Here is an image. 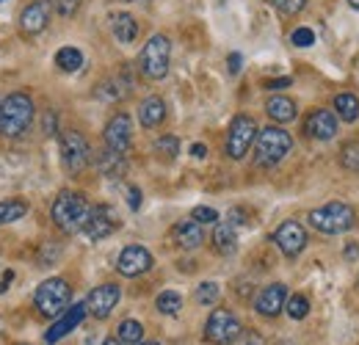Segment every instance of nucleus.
Listing matches in <instances>:
<instances>
[{"label":"nucleus","instance_id":"1","mask_svg":"<svg viewBox=\"0 0 359 345\" xmlns=\"http://www.w3.org/2000/svg\"><path fill=\"white\" fill-rule=\"evenodd\" d=\"M91 213L89 199L78 191H61L50 208V218L53 224L64 232V235H75V232H83V224Z\"/></svg>","mask_w":359,"mask_h":345},{"label":"nucleus","instance_id":"2","mask_svg":"<svg viewBox=\"0 0 359 345\" xmlns=\"http://www.w3.org/2000/svg\"><path fill=\"white\" fill-rule=\"evenodd\" d=\"M34 122V100L25 91H14L0 102V135L22 138Z\"/></svg>","mask_w":359,"mask_h":345},{"label":"nucleus","instance_id":"3","mask_svg":"<svg viewBox=\"0 0 359 345\" xmlns=\"http://www.w3.org/2000/svg\"><path fill=\"white\" fill-rule=\"evenodd\" d=\"M290 149H293V135L285 128L271 125V128L257 130V138H255V163L271 169V166L282 163L290 155Z\"/></svg>","mask_w":359,"mask_h":345},{"label":"nucleus","instance_id":"4","mask_svg":"<svg viewBox=\"0 0 359 345\" xmlns=\"http://www.w3.org/2000/svg\"><path fill=\"white\" fill-rule=\"evenodd\" d=\"M310 226L318 229L320 235H343L348 232L354 224H357V216H354V208L346 205V202H329V205H320L310 210Z\"/></svg>","mask_w":359,"mask_h":345},{"label":"nucleus","instance_id":"5","mask_svg":"<svg viewBox=\"0 0 359 345\" xmlns=\"http://www.w3.org/2000/svg\"><path fill=\"white\" fill-rule=\"evenodd\" d=\"M169 64H172V42L163 34L149 36V42L144 44L141 55H138V69L147 81H163L169 75Z\"/></svg>","mask_w":359,"mask_h":345},{"label":"nucleus","instance_id":"6","mask_svg":"<svg viewBox=\"0 0 359 345\" xmlns=\"http://www.w3.org/2000/svg\"><path fill=\"white\" fill-rule=\"evenodd\" d=\"M69 299H72V288L67 285V279H45L39 288H36V296H34V304L39 309V315L45 318H58L67 306H69Z\"/></svg>","mask_w":359,"mask_h":345},{"label":"nucleus","instance_id":"7","mask_svg":"<svg viewBox=\"0 0 359 345\" xmlns=\"http://www.w3.org/2000/svg\"><path fill=\"white\" fill-rule=\"evenodd\" d=\"M243 337V326L235 312L213 309L205 320V340L210 345H232Z\"/></svg>","mask_w":359,"mask_h":345},{"label":"nucleus","instance_id":"8","mask_svg":"<svg viewBox=\"0 0 359 345\" xmlns=\"http://www.w3.org/2000/svg\"><path fill=\"white\" fill-rule=\"evenodd\" d=\"M61 163L69 174H81L91 163V147L83 133L67 130L61 135Z\"/></svg>","mask_w":359,"mask_h":345},{"label":"nucleus","instance_id":"9","mask_svg":"<svg viewBox=\"0 0 359 345\" xmlns=\"http://www.w3.org/2000/svg\"><path fill=\"white\" fill-rule=\"evenodd\" d=\"M255 138H257V122L246 114H238L229 122V130H226V155L232 161H241L252 149Z\"/></svg>","mask_w":359,"mask_h":345},{"label":"nucleus","instance_id":"10","mask_svg":"<svg viewBox=\"0 0 359 345\" xmlns=\"http://www.w3.org/2000/svg\"><path fill=\"white\" fill-rule=\"evenodd\" d=\"M273 243L285 257H299L307 249V229L299 221H282L273 232Z\"/></svg>","mask_w":359,"mask_h":345},{"label":"nucleus","instance_id":"11","mask_svg":"<svg viewBox=\"0 0 359 345\" xmlns=\"http://www.w3.org/2000/svg\"><path fill=\"white\" fill-rule=\"evenodd\" d=\"M119 216H116V210L111 208V205H97V208H91L89 218H86V224H83V235L89 238V241H102V238H108V235H114L116 229H119Z\"/></svg>","mask_w":359,"mask_h":345},{"label":"nucleus","instance_id":"12","mask_svg":"<svg viewBox=\"0 0 359 345\" xmlns=\"http://www.w3.org/2000/svg\"><path fill=\"white\" fill-rule=\"evenodd\" d=\"M53 17V0H31L20 14V31L25 36H36L50 25Z\"/></svg>","mask_w":359,"mask_h":345},{"label":"nucleus","instance_id":"13","mask_svg":"<svg viewBox=\"0 0 359 345\" xmlns=\"http://www.w3.org/2000/svg\"><path fill=\"white\" fill-rule=\"evenodd\" d=\"M102 138H105V147H108V149L128 152V149H130V141H133V122H130V116H128L125 111L114 114V116L108 119V125H105Z\"/></svg>","mask_w":359,"mask_h":345},{"label":"nucleus","instance_id":"14","mask_svg":"<svg viewBox=\"0 0 359 345\" xmlns=\"http://www.w3.org/2000/svg\"><path fill=\"white\" fill-rule=\"evenodd\" d=\"M152 255H149V249H144V246H125L122 252H119V257H116V271L122 273V276H128V279H133V276H141V273H147L149 268H152Z\"/></svg>","mask_w":359,"mask_h":345},{"label":"nucleus","instance_id":"15","mask_svg":"<svg viewBox=\"0 0 359 345\" xmlns=\"http://www.w3.org/2000/svg\"><path fill=\"white\" fill-rule=\"evenodd\" d=\"M119 299H122L119 285L108 282V285H100V288H94V290H91L89 299H86V309H89V315H94L97 320H105V318L116 309Z\"/></svg>","mask_w":359,"mask_h":345},{"label":"nucleus","instance_id":"16","mask_svg":"<svg viewBox=\"0 0 359 345\" xmlns=\"http://www.w3.org/2000/svg\"><path fill=\"white\" fill-rule=\"evenodd\" d=\"M89 315V309H86V302L83 304H75V306H69V309H64L58 318H55V323L50 326V332L45 334V340L50 345L58 343V340H64L69 332H75L81 323H83V318Z\"/></svg>","mask_w":359,"mask_h":345},{"label":"nucleus","instance_id":"17","mask_svg":"<svg viewBox=\"0 0 359 345\" xmlns=\"http://www.w3.org/2000/svg\"><path fill=\"white\" fill-rule=\"evenodd\" d=\"M304 133L315 141H332L337 135V114L326 108H315L304 119Z\"/></svg>","mask_w":359,"mask_h":345},{"label":"nucleus","instance_id":"18","mask_svg":"<svg viewBox=\"0 0 359 345\" xmlns=\"http://www.w3.org/2000/svg\"><path fill=\"white\" fill-rule=\"evenodd\" d=\"M285 304H287V285L273 282V285L260 290V296H257V302H255V309H257V315H263V318H276V315L285 309Z\"/></svg>","mask_w":359,"mask_h":345},{"label":"nucleus","instance_id":"19","mask_svg":"<svg viewBox=\"0 0 359 345\" xmlns=\"http://www.w3.org/2000/svg\"><path fill=\"white\" fill-rule=\"evenodd\" d=\"M172 238H175V243H177L180 249L191 252V249H199V246L205 243V229H202L199 221L188 218V221H177V224H175Z\"/></svg>","mask_w":359,"mask_h":345},{"label":"nucleus","instance_id":"20","mask_svg":"<svg viewBox=\"0 0 359 345\" xmlns=\"http://www.w3.org/2000/svg\"><path fill=\"white\" fill-rule=\"evenodd\" d=\"M94 166L102 177H122L128 172V161H125V152H116V149H102L97 152L94 158Z\"/></svg>","mask_w":359,"mask_h":345},{"label":"nucleus","instance_id":"21","mask_svg":"<svg viewBox=\"0 0 359 345\" xmlns=\"http://www.w3.org/2000/svg\"><path fill=\"white\" fill-rule=\"evenodd\" d=\"M266 114L276 125H287V122H293L299 116V105L290 97H285V94H273L266 102Z\"/></svg>","mask_w":359,"mask_h":345},{"label":"nucleus","instance_id":"22","mask_svg":"<svg viewBox=\"0 0 359 345\" xmlns=\"http://www.w3.org/2000/svg\"><path fill=\"white\" fill-rule=\"evenodd\" d=\"M163 119H166V102L161 97L141 100V105H138V122H141V128L152 130L158 128Z\"/></svg>","mask_w":359,"mask_h":345},{"label":"nucleus","instance_id":"23","mask_svg":"<svg viewBox=\"0 0 359 345\" xmlns=\"http://www.w3.org/2000/svg\"><path fill=\"white\" fill-rule=\"evenodd\" d=\"M213 249L219 255H224V257L238 252V235H235V226L229 221H219L216 224V229H213Z\"/></svg>","mask_w":359,"mask_h":345},{"label":"nucleus","instance_id":"24","mask_svg":"<svg viewBox=\"0 0 359 345\" xmlns=\"http://www.w3.org/2000/svg\"><path fill=\"white\" fill-rule=\"evenodd\" d=\"M111 31H114V36L122 44H130V42H135V36H138V22H135L133 14L119 11V14L111 17Z\"/></svg>","mask_w":359,"mask_h":345},{"label":"nucleus","instance_id":"25","mask_svg":"<svg viewBox=\"0 0 359 345\" xmlns=\"http://www.w3.org/2000/svg\"><path fill=\"white\" fill-rule=\"evenodd\" d=\"M334 114H337V119H343V122H357L359 119V97L357 94H351V91H343V94H337L334 97Z\"/></svg>","mask_w":359,"mask_h":345},{"label":"nucleus","instance_id":"26","mask_svg":"<svg viewBox=\"0 0 359 345\" xmlns=\"http://www.w3.org/2000/svg\"><path fill=\"white\" fill-rule=\"evenodd\" d=\"M55 67L61 72H78L83 67V53L78 47H61L55 53Z\"/></svg>","mask_w":359,"mask_h":345},{"label":"nucleus","instance_id":"27","mask_svg":"<svg viewBox=\"0 0 359 345\" xmlns=\"http://www.w3.org/2000/svg\"><path fill=\"white\" fill-rule=\"evenodd\" d=\"M25 213H28V202H22V199H6V202H0V226H6L11 221H20Z\"/></svg>","mask_w":359,"mask_h":345},{"label":"nucleus","instance_id":"28","mask_svg":"<svg viewBox=\"0 0 359 345\" xmlns=\"http://www.w3.org/2000/svg\"><path fill=\"white\" fill-rule=\"evenodd\" d=\"M116 332H119L116 337H119V340H122L125 345H138V343H144V326H141L138 320H133V318L122 320Z\"/></svg>","mask_w":359,"mask_h":345},{"label":"nucleus","instance_id":"29","mask_svg":"<svg viewBox=\"0 0 359 345\" xmlns=\"http://www.w3.org/2000/svg\"><path fill=\"white\" fill-rule=\"evenodd\" d=\"M155 306H158L161 315H177L180 309H182V296H180L177 290H163L155 299Z\"/></svg>","mask_w":359,"mask_h":345},{"label":"nucleus","instance_id":"30","mask_svg":"<svg viewBox=\"0 0 359 345\" xmlns=\"http://www.w3.org/2000/svg\"><path fill=\"white\" fill-rule=\"evenodd\" d=\"M219 296H222L219 282H202V285L196 288V293H194L196 304H202V306H213V304L219 302Z\"/></svg>","mask_w":359,"mask_h":345},{"label":"nucleus","instance_id":"31","mask_svg":"<svg viewBox=\"0 0 359 345\" xmlns=\"http://www.w3.org/2000/svg\"><path fill=\"white\" fill-rule=\"evenodd\" d=\"M340 166L346 172L359 174V141H348L343 149H340Z\"/></svg>","mask_w":359,"mask_h":345},{"label":"nucleus","instance_id":"32","mask_svg":"<svg viewBox=\"0 0 359 345\" xmlns=\"http://www.w3.org/2000/svg\"><path fill=\"white\" fill-rule=\"evenodd\" d=\"M285 312L293 318V320H304L310 315V299L307 296H290L285 304Z\"/></svg>","mask_w":359,"mask_h":345},{"label":"nucleus","instance_id":"33","mask_svg":"<svg viewBox=\"0 0 359 345\" xmlns=\"http://www.w3.org/2000/svg\"><path fill=\"white\" fill-rule=\"evenodd\" d=\"M155 152L158 155H163V158H177V152H180V141H177V135H161L158 141H155Z\"/></svg>","mask_w":359,"mask_h":345},{"label":"nucleus","instance_id":"34","mask_svg":"<svg viewBox=\"0 0 359 345\" xmlns=\"http://www.w3.org/2000/svg\"><path fill=\"white\" fill-rule=\"evenodd\" d=\"M273 3V8L279 11V14H285V17H293V14H299L304 6H307V0H271Z\"/></svg>","mask_w":359,"mask_h":345},{"label":"nucleus","instance_id":"35","mask_svg":"<svg viewBox=\"0 0 359 345\" xmlns=\"http://www.w3.org/2000/svg\"><path fill=\"white\" fill-rule=\"evenodd\" d=\"M290 42L296 44V47H313L315 44L313 28H296V31L290 34Z\"/></svg>","mask_w":359,"mask_h":345},{"label":"nucleus","instance_id":"36","mask_svg":"<svg viewBox=\"0 0 359 345\" xmlns=\"http://www.w3.org/2000/svg\"><path fill=\"white\" fill-rule=\"evenodd\" d=\"M191 218H194V221H199V224H219V213H216L213 208H205V205L194 208Z\"/></svg>","mask_w":359,"mask_h":345},{"label":"nucleus","instance_id":"37","mask_svg":"<svg viewBox=\"0 0 359 345\" xmlns=\"http://www.w3.org/2000/svg\"><path fill=\"white\" fill-rule=\"evenodd\" d=\"M81 3H83V0H53L55 11H58L61 17H75L78 8H81Z\"/></svg>","mask_w":359,"mask_h":345},{"label":"nucleus","instance_id":"38","mask_svg":"<svg viewBox=\"0 0 359 345\" xmlns=\"http://www.w3.org/2000/svg\"><path fill=\"white\" fill-rule=\"evenodd\" d=\"M241 67H243V55H241V53H229V58H226V69H229V75H238Z\"/></svg>","mask_w":359,"mask_h":345},{"label":"nucleus","instance_id":"39","mask_svg":"<svg viewBox=\"0 0 359 345\" xmlns=\"http://www.w3.org/2000/svg\"><path fill=\"white\" fill-rule=\"evenodd\" d=\"M290 83H293L290 78H276V81H266L263 86L269 88V91H276V88H287V86H290Z\"/></svg>","mask_w":359,"mask_h":345},{"label":"nucleus","instance_id":"40","mask_svg":"<svg viewBox=\"0 0 359 345\" xmlns=\"http://www.w3.org/2000/svg\"><path fill=\"white\" fill-rule=\"evenodd\" d=\"M128 196H130V210H138V208H141V191H138L135 185H130Z\"/></svg>","mask_w":359,"mask_h":345},{"label":"nucleus","instance_id":"41","mask_svg":"<svg viewBox=\"0 0 359 345\" xmlns=\"http://www.w3.org/2000/svg\"><path fill=\"white\" fill-rule=\"evenodd\" d=\"M191 155H194L196 161H202V158H208V147H205V144H194V147H191Z\"/></svg>","mask_w":359,"mask_h":345},{"label":"nucleus","instance_id":"42","mask_svg":"<svg viewBox=\"0 0 359 345\" xmlns=\"http://www.w3.org/2000/svg\"><path fill=\"white\" fill-rule=\"evenodd\" d=\"M343 257L354 262V259L359 257V246H357V243H348V246H346V252H343Z\"/></svg>","mask_w":359,"mask_h":345},{"label":"nucleus","instance_id":"43","mask_svg":"<svg viewBox=\"0 0 359 345\" xmlns=\"http://www.w3.org/2000/svg\"><path fill=\"white\" fill-rule=\"evenodd\" d=\"M11 282H14V271H6V273H3V279H0V293H6Z\"/></svg>","mask_w":359,"mask_h":345},{"label":"nucleus","instance_id":"44","mask_svg":"<svg viewBox=\"0 0 359 345\" xmlns=\"http://www.w3.org/2000/svg\"><path fill=\"white\" fill-rule=\"evenodd\" d=\"M53 130H55V114H53V111H47V116H45V133H47V135H53Z\"/></svg>","mask_w":359,"mask_h":345},{"label":"nucleus","instance_id":"45","mask_svg":"<svg viewBox=\"0 0 359 345\" xmlns=\"http://www.w3.org/2000/svg\"><path fill=\"white\" fill-rule=\"evenodd\" d=\"M102 345H125V343H122L119 337H108V340H105V343H102Z\"/></svg>","mask_w":359,"mask_h":345},{"label":"nucleus","instance_id":"46","mask_svg":"<svg viewBox=\"0 0 359 345\" xmlns=\"http://www.w3.org/2000/svg\"><path fill=\"white\" fill-rule=\"evenodd\" d=\"M348 6H351V8H357V11H359V0H348Z\"/></svg>","mask_w":359,"mask_h":345},{"label":"nucleus","instance_id":"47","mask_svg":"<svg viewBox=\"0 0 359 345\" xmlns=\"http://www.w3.org/2000/svg\"><path fill=\"white\" fill-rule=\"evenodd\" d=\"M138 345H161V343H155V340H149V343H147V340H144V343H138Z\"/></svg>","mask_w":359,"mask_h":345}]
</instances>
